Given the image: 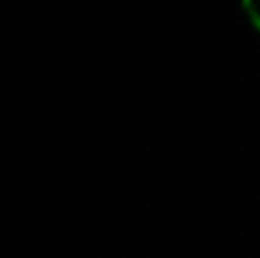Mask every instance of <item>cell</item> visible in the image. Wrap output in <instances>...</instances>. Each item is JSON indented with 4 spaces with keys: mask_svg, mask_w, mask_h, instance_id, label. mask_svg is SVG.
I'll return each instance as SVG.
<instances>
[{
    "mask_svg": "<svg viewBox=\"0 0 260 258\" xmlns=\"http://www.w3.org/2000/svg\"><path fill=\"white\" fill-rule=\"evenodd\" d=\"M243 8H245L250 23L260 31V0H243Z\"/></svg>",
    "mask_w": 260,
    "mask_h": 258,
    "instance_id": "cell-1",
    "label": "cell"
}]
</instances>
